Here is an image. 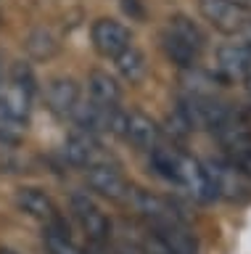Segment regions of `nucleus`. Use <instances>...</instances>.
I'll return each mask as SVG.
<instances>
[{"label": "nucleus", "instance_id": "obj_6", "mask_svg": "<svg viewBox=\"0 0 251 254\" xmlns=\"http://www.w3.org/2000/svg\"><path fill=\"white\" fill-rule=\"evenodd\" d=\"M16 206L27 217L37 220L43 228H58V225H66L64 217H61L56 201L45 193L43 188H19L16 190Z\"/></svg>", "mask_w": 251, "mask_h": 254}, {"label": "nucleus", "instance_id": "obj_24", "mask_svg": "<svg viewBox=\"0 0 251 254\" xmlns=\"http://www.w3.org/2000/svg\"><path fill=\"white\" fill-rule=\"evenodd\" d=\"M114 254H140V252L135 249V246H127V244H119V246H116V249H114Z\"/></svg>", "mask_w": 251, "mask_h": 254}, {"label": "nucleus", "instance_id": "obj_20", "mask_svg": "<svg viewBox=\"0 0 251 254\" xmlns=\"http://www.w3.org/2000/svg\"><path fill=\"white\" fill-rule=\"evenodd\" d=\"M43 244H45V252H48V254H85L80 246L72 241L66 225L43 228Z\"/></svg>", "mask_w": 251, "mask_h": 254}, {"label": "nucleus", "instance_id": "obj_21", "mask_svg": "<svg viewBox=\"0 0 251 254\" xmlns=\"http://www.w3.org/2000/svg\"><path fill=\"white\" fill-rule=\"evenodd\" d=\"M27 51L32 53V59L45 61V59H50V56H56L58 40L53 37L50 29H35L32 35L27 37Z\"/></svg>", "mask_w": 251, "mask_h": 254}, {"label": "nucleus", "instance_id": "obj_8", "mask_svg": "<svg viewBox=\"0 0 251 254\" xmlns=\"http://www.w3.org/2000/svg\"><path fill=\"white\" fill-rule=\"evenodd\" d=\"M217 140L222 143L227 162H233L241 172H246L251 178V130L241 119H235L233 125L222 127L217 132Z\"/></svg>", "mask_w": 251, "mask_h": 254}, {"label": "nucleus", "instance_id": "obj_29", "mask_svg": "<svg viewBox=\"0 0 251 254\" xmlns=\"http://www.w3.org/2000/svg\"><path fill=\"white\" fill-rule=\"evenodd\" d=\"M0 24H3V16H0Z\"/></svg>", "mask_w": 251, "mask_h": 254}, {"label": "nucleus", "instance_id": "obj_22", "mask_svg": "<svg viewBox=\"0 0 251 254\" xmlns=\"http://www.w3.org/2000/svg\"><path fill=\"white\" fill-rule=\"evenodd\" d=\"M135 249H138L140 254H172L167 246H164V241L153 233L151 228L143 230V236H140V244L135 246Z\"/></svg>", "mask_w": 251, "mask_h": 254}, {"label": "nucleus", "instance_id": "obj_7", "mask_svg": "<svg viewBox=\"0 0 251 254\" xmlns=\"http://www.w3.org/2000/svg\"><path fill=\"white\" fill-rule=\"evenodd\" d=\"M90 40H93V48H96L103 59H111V61L127 45H132L130 29L124 27L122 21H116V19H98V21H93Z\"/></svg>", "mask_w": 251, "mask_h": 254}, {"label": "nucleus", "instance_id": "obj_4", "mask_svg": "<svg viewBox=\"0 0 251 254\" xmlns=\"http://www.w3.org/2000/svg\"><path fill=\"white\" fill-rule=\"evenodd\" d=\"M72 212L93 246H106L111 241V222L88 193H72Z\"/></svg>", "mask_w": 251, "mask_h": 254}, {"label": "nucleus", "instance_id": "obj_15", "mask_svg": "<svg viewBox=\"0 0 251 254\" xmlns=\"http://www.w3.org/2000/svg\"><path fill=\"white\" fill-rule=\"evenodd\" d=\"M251 61V45L249 43H227L217 48V69L225 79H241L246 77Z\"/></svg>", "mask_w": 251, "mask_h": 254}, {"label": "nucleus", "instance_id": "obj_28", "mask_svg": "<svg viewBox=\"0 0 251 254\" xmlns=\"http://www.w3.org/2000/svg\"><path fill=\"white\" fill-rule=\"evenodd\" d=\"M0 254H19V252H13V249H0Z\"/></svg>", "mask_w": 251, "mask_h": 254}, {"label": "nucleus", "instance_id": "obj_19", "mask_svg": "<svg viewBox=\"0 0 251 254\" xmlns=\"http://www.w3.org/2000/svg\"><path fill=\"white\" fill-rule=\"evenodd\" d=\"M167 29H169V32H175V35H177V37H183L188 45H193L196 51H201V53H203V48H206V35H203V29L191 19V16H185V13L169 16V19H167Z\"/></svg>", "mask_w": 251, "mask_h": 254}, {"label": "nucleus", "instance_id": "obj_27", "mask_svg": "<svg viewBox=\"0 0 251 254\" xmlns=\"http://www.w3.org/2000/svg\"><path fill=\"white\" fill-rule=\"evenodd\" d=\"M243 82H246L249 93H251V61H249V69H246V77H243Z\"/></svg>", "mask_w": 251, "mask_h": 254}, {"label": "nucleus", "instance_id": "obj_16", "mask_svg": "<svg viewBox=\"0 0 251 254\" xmlns=\"http://www.w3.org/2000/svg\"><path fill=\"white\" fill-rule=\"evenodd\" d=\"M159 43H161V51L164 56L175 64V66H180V71L183 69H193V66H199V61H201V51H196L193 45H188L183 37H177L175 32H169L167 27L161 29V35H159Z\"/></svg>", "mask_w": 251, "mask_h": 254}, {"label": "nucleus", "instance_id": "obj_12", "mask_svg": "<svg viewBox=\"0 0 251 254\" xmlns=\"http://www.w3.org/2000/svg\"><path fill=\"white\" fill-rule=\"evenodd\" d=\"M80 98H82L80 85H77L72 77H53L50 82L45 85V103H48V109L61 119L72 117V111H74L77 103H80Z\"/></svg>", "mask_w": 251, "mask_h": 254}, {"label": "nucleus", "instance_id": "obj_23", "mask_svg": "<svg viewBox=\"0 0 251 254\" xmlns=\"http://www.w3.org/2000/svg\"><path fill=\"white\" fill-rule=\"evenodd\" d=\"M167 122H169V132L175 135V138H188V135L193 132L191 122H188V119L183 117V111H180V109H175V111H172Z\"/></svg>", "mask_w": 251, "mask_h": 254}, {"label": "nucleus", "instance_id": "obj_2", "mask_svg": "<svg viewBox=\"0 0 251 254\" xmlns=\"http://www.w3.org/2000/svg\"><path fill=\"white\" fill-rule=\"evenodd\" d=\"M37 93V79L29 64L13 61L5 74V82L0 85V125L24 127L32 114V101Z\"/></svg>", "mask_w": 251, "mask_h": 254}, {"label": "nucleus", "instance_id": "obj_10", "mask_svg": "<svg viewBox=\"0 0 251 254\" xmlns=\"http://www.w3.org/2000/svg\"><path fill=\"white\" fill-rule=\"evenodd\" d=\"M199 11L211 27L225 32V35H235L249 24V13L227 0H199Z\"/></svg>", "mask_w": 251, "mask_h": 254}, {"label": "nucleus", "instance_id": "obj_11", "mask_svg": "<svg viewBox=\"0 0 251 254\" xmlns=\"http://www.w3.org/2000/svg\"><path fill=\"white\" fill-rule=\"evenodd\" d=\"M64 159L72 167H82V170H88L93 164H103L108 159L103 156V151H100V143H98V135H90L85 130H74L72 135L66 138L64 143Z\"/></svg>", "mask_w": 251, "mask_h": 254}, {"label": "nucleus", "instance_id": "obj_18", "mask_svg": "<svg viewBox=\"0 0 251 254\" xmlns=\"http://www.w3.org/2000/svg\"><path fill=\"white\" fill-rule=\"evenodd\" d=\"M114 66H116V71H119V77L130 85H138L140 79L148 74V61H146L143 51L135 48V45L124 48V51L114 59Z\"/></svg>", "mask_w": 251, "mask_h": 254}, {"label": "nucleus", "instance_id": "obj_13", "mask_svg": "<svg viewBox=\"0 0 251 254\" xmlns=\"http://www.w3.org/2000/svg\"><path fill=\"white\" fill-rule=\"evenodd\" d=\"M122 138L140 151H151L161 143V127L148 114H143V111H127V122H124Z\"/></svg>", "mask_w": 251, "mask_h": 254}, {"label": "nucleus", "instance_id": "obj_26", "mask_svg": "<svg viewBox=\"0 0 251 254\" xmlns=\"http://www.w3.org/2000/svg\"><path fill=\"white\" fill-rule=\"evenodd\" d=\"M5 74H8V66H5V61H3V56H0V85L5 82Z\"/></svg>", "mask_w": 251, "mask_h": 254}, {"label": "nucleus", "instance_id": "obj_1", "mask_svg": "<svg viewBox=\"0 0 251 254\" xmlns=\"http://www.w3.org/2000/svg\"><path fill=\"white\" fill-rule=\"evenodd\" d=\"M148 159H151V167L159 178H164L180 190H185L193 201L209 204L217 198L211 186H209V178H206V172H203L201 162L193 156H188L185 151H180L175 146H161L159 143L156 148L148 151Z\"/></svg>", "mask_w": 251, "mask_h": 254}, {"label": "nucleus", "instance_id": "obj_3", "mask_svg": "<svg viewBox=\"0 0 251 254\" xmlns=\"http://www.w3.org/2000/svg\"><path fill=\"white\" fill-rule=\"evenodd\" d=\"M203 172L209 178V186L217 198L225 201H246L251 198V178L241 172L238 167L227 159H203Z\"/></svg>", "mask_w": 251, "mask_h": 254}, {"label": "nucleus", "instance_id": "obj_25", "mask_svg": "<svg viewBox=\"0 0 251 254\" xmlns=\"http://www.w3.org/2000/svg\"><path fill=\"white\" fill-rule=\"evenodd\" d=\"M227 3H233V5H238L241 11H246V13H251V0H227Z\"/></svg>", "mask_w": 251, "mask_h": 254}, {"label": "nucleus", "instance_id": "obj_17", "mask_svg": "<svg viewBox=\"0 0 251 254\" xmlns=\"http://www.w3.org/2000/svg\"><path fill=\"white\" fill-rule=\"evenodd\" d=\"M88 98L98 101V103H106V106H119L122 87L108 71L96 69L88 74Z\"/></svg>", "mask_w": 251, "mask_h": 254}, {"label": "nucleus", "instance_id": "obj_9", "mask_svg": "<svg viewBox=\"0 0 251 254\" xmlns=\"http://www.w3.org/2000/svg\"><path fill=\"white\" fill-rule=\"evenodd\" d=\"M85 175H88V186L96 190V193H100L103 198H108V201H127L130 198L132 186L127 183V178L108 162L88 167Z\"/></svg>", "mask_w": 251, "mask_h": 254}, {"label": "nucleus", "instance_id": "obj_5", "mask_svg": "<svg viewBox=\"0 0 251 254\" xmlns=\"http://www.w3.org/2000/svg\"><path fill=\"white\" fill-rule=\"evenodd\" d=\"M127 204L135 209L140 217L146 220L148 228H156V225H167V222H177V220H185L183 212L177 209L172 201H167L164 196H156L151 190H140V188H132L130 190V198Z\"/></svg>", "mask_w": 251, "mask_h": 254}, {"label": "nucleus", "instance_id": "obj_14", "mask_svg": "<svg viewBox=\"0 0 251 254\" xmlns=\"http://www.w3.org/2000/svg\"><path fill=\"white\" fill-rule=\"evenodd\" d=\"M151 230L161 238L164 246H167L172 254H199V238H196V233L191 230V225H188V220L167 222V225H156Z\"/></svg>", "mask_w": 251, "mask_h": 254}]
</instances>
